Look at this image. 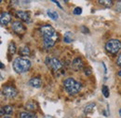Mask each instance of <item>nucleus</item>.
Listing matches in <instances>:
<instances>
[{"instance_id": "obj_28", "label": "nucleus", "mask_w": 121, "mask_h": 118, "mask_svg": "<svg viewBox=\"0 0 121 118\" xmlns=\"http://www.w3.org/2000/svg\"><path fill=\"white\" fill-rule=\"evenodd\" d=\"M4 113H5V112H4V109H3V108H1V115L3 116V115H4Z\"/></svg>"}, {"instance_id": "obj_32", "label": "nucleus", "mask_w": 121, "mask_h": 118, "mask_svg": "<svg viewBox=\"0 0 121 118\" xmlns=\"http://www.w3.org/2000/svg\"><path fill=\"white\" fill-rule=\"evenodd\" d=\"M119 115H120V116H121V109H120V110H119Z\"/></svg>"}, {"instance_id": "obj_25", "label": "nucleus", "mask_w": 121, "mask_h": 118, "mask_svg": "<svg viewBox=\"0 0 121 118\" xmlns=\"http://www.w3.org/2000/svg\"><path fill=\"white\" fill-rule=\"evenodd\" d=\"M117 64L119 67H121V54L118 55V57L117 59Z\"/></svg>"}, {"instance_id": "obj_22", "label": "nucleus", "mask_w": 121, "mask_h": 118, "mask_svg": "<svg viewBox=\"0 0 121 118\" xmlns=\"http://www.w3.org/2000/svg\"><path fill=\"white\" fill-rule=\"evenodd\" d=\"M102 93L104 94V98H109V88L106 86V85H104L103 86V88H102Z\"/></svg>"}, {"instance_id": "obj_20", "label": "nucleus", "mask_w": 121, "mask_h": 118, "mask_svg": "<svg viewBox=\"0 0 121 118\" xmlns=\"http://www.w3.org/2000/svg\"><path fill=\"white\" fill-rule=\"evenodd\" d=\"M16 44L14 42H10L9 44V53L10 54H14L16 53Z\"/></svg>"}, {"instance_id": "obj_24", "label": "nucleus", "mask_w": 121, "mask_h": 118, "mask_svg": "<svg viewBox=\"0 0 121 118\" xmlns=\"http://www.w3.org/2000/svg\"><path fill=\"white\" fill-rule=\"evenodd\" d=\"M84 70H85V74H86L87 76H89V75H91V68H87V69H85Z\"/></svg>"}, {"instance_id": "obj_33", "label": "nucleus", "mask_w": 121, "mask_h": 118, "mask_svg": "<svg viewBox=\"0 0 121 118\" xmlns=\"http://www.w3.org/2000/svg\"><path fill=\"white\" fill-rule=\"evenodd\" d=\"M4 118H10V117H4Z\"/></svg>"}, {"instance_id": "obj_4", "label": "nucleus", "mask_w": 121, "mask_h": 118, "mask_svg": "<svg viewBox=\"0 0 121 118\" xmlns=\"http://www.w3.org/2000/svg\"><path fill=\"white\" fill-rule=\"evenodd\" d=\"M39 31L42 34L43 39H47V38H59L58 33L56 32V30L54 29L50 25H42L40 27Z\"/></svg>"}, {"instance_id": "obj_18", "label": "nucleus", "mask_w": 121, "mask_h": 118, "mask_svg": "<svg viewBox=\"0 0 121 118\" xmlns=\"http://www.w3.org/2000/svg\"><path fill=\"white\" fill-rule=\"evenodd\" d=\"M20 54L22 55V56H27V55H29V54H30V49H29L28 47H26V46L21 48V50H20Z\"/></svg>"}, {"instance_id": "obj_27", "label": "nucleus", "mask_w": 121, "mask_h": 118, "mask_svg": "<svg viewBox=\"0 0 121 118\" xmlns=\"http://www.w3.org/2000/svg\"><path fill=\"white\" fill-rule=\"evenodd\" d=\"M52 2H54L55 4H57V6H58V7L60 8V9H62V7H61V6H60V3H59V1H55V0H53Z\"/></svg>"}, {"instance_id": "obj_2", "label": "nucleus", "mask_w": 121, "mask_h": 118, "mask_svg": "<svg viewBox=\"0 0 121 118\" xmlns=\"http://www.w3.org/2000/svg\"><path fill=\"white\" fill-rule=\"evenodd\" d=\"M63 86L66 92L70 95H76L81 90V84L74 78H67L63 82Z\"/></svg>"}, {"instance_id": "obj_9", "label": "nucleus", "mask_w": 121, "mask_h": 118, "mask_svg": "<svg viewBox=\"0 0 121 118\" xmlns=\"http://www.w3.org/2000/svg\"><path fill=\"white\" fill-rule=\"evenodd\" d=\"M16 16L18 18H20L22 21L25 22V23H31V18H30V15L28 12L26 11H23V10H17L16 11Z\"/></svg>"}, {"instance_id": "obj_14", "label": "nucleus", "mask_w": 121, "mask_h": 118, "mask_svg": "<svg viewBox=\"0 0 121 118\" xmlns=\"http://www.w3.org/2000/svg\"><path fill=\"white\" fill-rule=\"evenodd\" d=\"M19 118H37V116L30 112H22L20 113Z\"/></svg>"}, {"instance_id": "obj_5", "label": "nucleus", "mask_w": 121, "mask_h": 118, "mask_svg": "<svg viewBox=\"0 0 121 118\" xmlns=\"http://www.w3.org/2000/svg\"><path fill=\"white\" fill-rule=\"evenodd\" d=\"M46 64H47V66L49 68V69H51L52 70H54V71H58L59 69H61V67H62V64H61V62H60L59 59H57L56 57H52V56H48L45 60Z\"/></svg>"}, {"instance_id": "obj_17", "label": "nucleus", "mask_w": 121, "mask_h": 118, "mask_svg": "<svg viewBox=\"0 0 121 118\" xmlns=\"http://www.w3.org/2000/svg\"><path fill=\"white\" fill-rule=\"evenodd\" d=\"M63 41L66 43H71L73 41V38H72V33L71 32H66L64 34L63 37Z\"/></svg>"}, {"instance_id": "obj_19", "label": "nucleus", "mask_w": 121, "mask_h": 118, "mask_svg": "<svg viewBox=\"0 0 121 118\" xmlns=\"http://www.w3.org/2000/svg\"><path fill=\"white\" fill-rule=\"evenodd\" d=\"M99 3L101 5H103L104 8H111L113 6V4H114L113 1H111V0H100Z\"/></svg>"}, {"instance_id": "obj_21", "label": "nucleus", "mask_w": 121, "mask_h": 118, "mask_svg": "<svg viewBox=\"0 0 121 118\" xmlns=\"http://www.w3.org/2000/svg\"><path fill=\"white\" fill-rule=\"evenodd\" d=\"M3 109H4L5 113H7V114H11L13 113V107L10 105H6L5 107H3Z\"/></svg>"}, {"instance_id": "obj_29", "label": "nucleus", "mask_w": 121, "mask_h": 118, "mask_svg": "<svg viewBox=\"0 0 121 118\" xmlns=\"http://www.w3.org/2000/svg\"><path fill=\"white\" fill-rule=\"evenodd\" d=\"M44 118H54V117L51 116V115H46V116H44Z\"/></svg>"}, {"instance_id": "obj_1", "label": "nucleus", "mask_w": 121, "mask_h": 118, "mask_svg": "<svg viewBox=\"0 0 121 118\" xmlns=\"http://www.w3.org/2000/svg\"><path fill=\"white\" fill-rule=\"evenodd\" d=\"M31 68V61L26 57H18L13 61V69L17 73L27 72Z\"/></svg>"}, {"instance_id": "obj_23", "label": "nucleus", "mask_w": 121, "mask_h": 118, "mask_svg": "<svg viewBox=\"0 0 121 118\" xmlns=\"http://www.w3.org/2000/svg\"><path fill=\"white\" fill-rule=\"evenodd\" d=\"M82 13V9L81 8H79V7H76L75 8V10H74V14L75 15H79Z\"/></svg>"}, {"instance_id": "obj_16", "label": "nucleus", "mask_w": 121, "mask_h": 118, "mask_svg": "<svg viewBox=\"0 0 121 118\" xmlns=\"http://www.w3.org/2000/svg\"><path fill=\"white\" fill-rule=\"evenodd\" d=\"M47 14L48 16L50 18V19H52V20H58V18H59V15L57 13V11H54V10H48V11H47Z\"/></svg>"}, {"instance_id": "obj_13", "label": "nucleus", "mask_w": 121, "mask_h": 118, "mask_svg": "<svg viewBox=\"0 0 121 118\" xmlns=\"http://www.w3.org/2000/svg\"><path fill=\"white\" fill-rule=\"evenodd\" d=\"M37 107H38L37 103L35 101H34V100H30V101H28L27 103L25 104V108L27 110H29V111H36Z\"/></svg>"}, {"instance_id": "obj_30", "label": "nucleus", "mask_w": 121, "mask_h": 118, "mask_svg": "<svg viewBox=\"0 0 121 118\" xmlns=\"http://www.w3.org/2000/svg\"><path fill=\"white\" fill-rule=\"evenodd\" d=\"M0 66H1V69H4V64L3 63H0Z\"/></svg>"}, {"instance_id": "obj_26", "label": "nucleus", "mask_w": 121, "mask_h": 118, "mask_svg": "<svg viewBox=\"0 0 121 118\" xmlns=\"http://www.w3.org/2000/svg\"><path fill=\"white\" fill-rule=\"evenodd\" d=\"M81 30H82V32H84V33H86V34L89 32V29H88V28H86L85 26H82V27H81Z\"/></svg>"}, {"instance_id": "obj_7", "label": "nucleus", "mask_w": 121, "mask_h": 118, "mask_svg": "<svg viewBox=\"0 0 121 118\" xmlns=\"http://www.w3.org/2000/svg\"><path fill=\"white\" fill-rule=\"evenodd\" d=\"M11 28L12 30L17 33V34H23L25 32V27L23 26V25L19 22V21H16V22H13L12 23V25H11Z\"/></svg>"}, {"instance_id": "obj_12", "label": "nucleus", "mask_w": 121, "mask_h": 118, "mask_svg": "<svg viewBox=\"0 0 121 118\" xmlns=\"http://www.w3.org/2000/svg\"><path fill=\"white\" fill-rule=\"evenodd\" d=\"M29 84H30L31 86L35 87V88H40L41 85H42V82H41L40 78L35 77V78H32L29 81Z\"/></svg>"}, {"instance_id": "obj_15", "label": "nucleus", "mask_w": 121, "mask_h": 118, "mask_svg": "<svg viewBox=\"0 0 121 118\" xmlns=\"http://www.w3.org/2000/svg\"><path fill=\"white\" fill-rule=\"evenodd\" d=\"M95 106H96V104L93 103V102H91V103H89L88 105H86L85 108H84V113H85L86 114H88V113H91V112L93 111V109L95 108Z\"/></svg>"}, {"instance_id": "obj_31", "label": "nucleus", "mask_w": 121, "mask_h": 118, "mask_svg": "<svg viewBox=\"0 0 121 118\" xmlns=\"http://www.w3.org/2000/svg\"><path fill=\"white\" fill-rule=\"evenodd\" d=\"M118 76H120V77H121V70H119V71H118Z\"/></svg>"}, {"instance_id": "obj_8", "label": "nucleus", "mask_w": 121, "mask_h": 118, "mask_svg": "<svg viewBox=\"0 0 121 118\" xmlns=\"http://www.w3.org/2000/svg\"><path fill=\"white\" fill-rule=\"evenodd\" d=\"M11 21V15L8 11H2L0 16V22L1 25H7Z\"/></svg>"}, {"instance_id": "obj_10", "label": "nucleus", "mask_w": 121, "mask_h": 118, "mask_svg": "<svg viewBox=\"0 0 121 118\" xmlns=\"http://www.w3.org/2000/svg\"><path fill=\"white\" fill-rule=\"evenodd\" d=\"M72 69L75 71H78V70L82 69H83V61H82V59L79 58V57L74 59V61L72 62Z\"/></svg>"}, {"instance_id": "obj_6", "label": "nucleus", "mask_w": 121, "mask_h": 118, "mask_svg": "<svg viewBox=\"0 0 121 118\" xmlns=\"http://www.w3.org/2000/svg\"><path fill=\"white\" fill-rule=\"evenodd\" d=\"M17 90L15 87L11 86V85H8V86H5L3 88V95L6 97V98H14L17 96Z\"/></svg>"}, {"instance_id": "obj_11", "label": "nucleus", "mask_w": 121, "mask_h": 118, "mask_svg": "<svg viewBox=\"0 0 121 118\" xmlns=\"http://www.w3.org/2000/svg\"><path fill=\"white\" fill-rule=\"evenodd\" d=\"M59 38H47L44 39V46H45L47 49H49L51 47H53L56 41L58 40Z\"/></svg>"}, {"instance_id": "obj_3", "label": "nucleus", "mask_w": 121, "mask_h": 118, "mask_svg": "<svg viewBox=\"0 0 121 118\" xmlns=\"http://www.w3.org/2000/svg\"><path fill=\"white\" fill-rule=\"evenodd\" d=\"M106 51L112 54H116L121 49V41L118 39H109L105 44Z\"/></svg>"}]
</instances>
